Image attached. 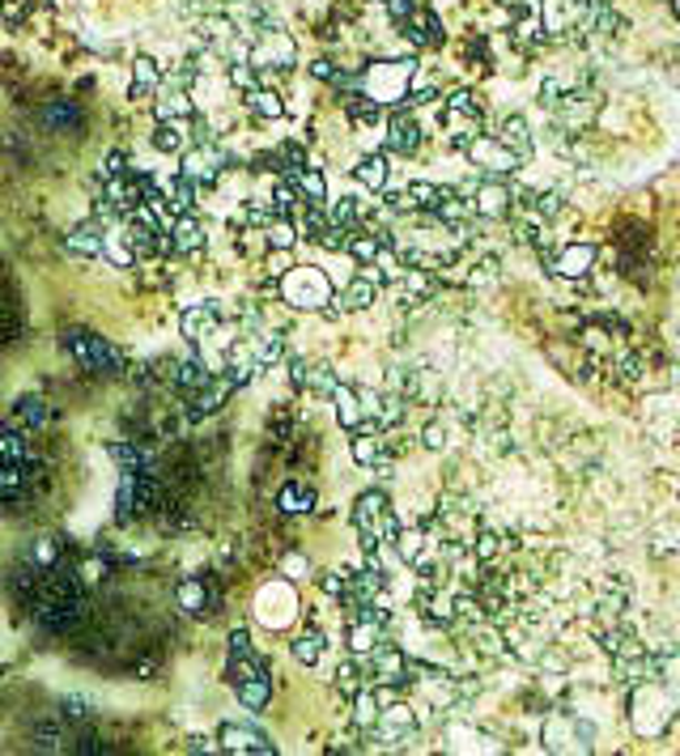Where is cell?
Listing matches in <instances>:
<instances>
[{
  "instance_id": "30",
  "label": "cell",
  "mask_w": 680,
  "mask_h": 756,
  "mask_svg": "<svg viewBox=\"0 0 680 756\" xmlns=\"http://www.w3.org/2000/svg\"><path fill=\"white\" fill-rule=\"evenodd\" d=\"M179 324H184V336H188V340H205V336L218 327V311H213V306H191V311H184Z\"/></svg>"
},
{
  "instance_id": "51",
  "label": "cell",
  "mask_w": 680,
  "mask_h": 756,
  "mask_svg": "<svg viewBox=\"0 0 680 756\" xmlns=\"http://www.w3.org/2000/svg\"><path fill=\"white\" fill-rule=\"evenodd\" d=\"M0 18H9L13 27L27 18V0H0Z\"/></svg>"
},
{
  "instance_id": "45",
  "label": "cell",
  "mask_w": 680,
  "mask_h": 756,
  "mask_svg": "<svg viewBox=\"0 0 680 756\" xmlns=\"http://www.w3.org/2000/svg\"><path fill=\"white\" fill-rule=\"evenodd\" d=\"M578 4H583V0H548V27L562 30V22H574Z\"/></svg>"
},
{
  "instance_id": "28",
  "label": "cell",
  "mask_w": 680,
  "mask_h": 756,
  "mask_svg": "<svg viewBox=\"0 0 680 756\" xmlns=\"http://www.w3.org/2000/svg\"><path fill=\"white\" fill-rule=\"evenodd\" d=\"M290 183L299 188L302 204H327V179L320 170H311V166H302L299 175H290Z\"/></svg>"
},
{
  "instance_id": "13",
  "label": "cell",
  "mask_w": 680,
  "mask_h": 756,
  "mask_svg": "<svg viewBox=\"0 0 680 756\" xmlns=\"http://www.w3.org/2000/svg\"><path fill=\"white\" fill-rule=\"evenodd\" d=\"M218 744L226 748V753H260V756L272 753L269 735H264V731H255V727H243V723H221Z\"/></svg>"
},
{
  "instance_id": "38",
  "label": "cell",
  "mask_w": 680,
  "mask_h": 756,
  "mask_svg": "<svg viewBox=\"0 0 680 756\" xmlns=\"http://www.w3.org/2000/svg\"><path fill=\"white\" fill-rule=\"evenodd\" d=\"M324 633H302L299 642H294V659H299L302 668H315L324 659Z\"/></svg>"
},
{
  "instance_id": "50",
  "label": "cell",
  "mask_w": 680,
  "mask_h": 756,
  "mask_svg": "<svg viewBox=\"0 0 680 756\" xmlns=\"http://www.w3.org/2000/svg\"><path fill=\"white\" fill-rule=\"evenodd\" d=\"M251 654V633L247 629H234L230 633V659H247Z\"/></svg>"
},
{
  "instance_id": "42",
  "label": "cell",
  "mask_w": 680,
  "mask_h": 756,
  "mask_svg": "<svg viewBox=\"0 0 680 756\" xmlns=\"http://www.w3.org/2000/svg\"><path fill=\"white\" fill-rule=\"evenodd\" d=\"M320 591L332 595V599H345L349 595V569H324L320 574Z\"/></svg>"
},
{
  "instance_id": "43",
  "label": "cell",
  "mask_w": 680,
  "mask_h": 756,
  "mask_svg": "<svg viewBox=\"0 0 680 756\" xmlns=\"http://www.w3.org/2000/svg\"><path fill=\"white\" fill-rule=\"evenodd\" d=\"M302 387H311V391H320V396H332L341 382H336V375H332V366H311Z\"/></svg>"
},
{
  "instance_id": "56",
  "label": "cell",
  "mask_w": 680,
  "mask_h": 756,
  "mask_svg": "<svg viewBox=\"0 0 680 756\" xmlns=\"http://www.w3.org/2000/svg\"><path fill=\"white\" fill-rule=\"evenodd\" d=\"M34 561H39V566H55V540L34 544Z\"/></svg>"
},
{
  "instance_id": "59",
  "label": "cell",
  "mask_w": 680,
  "mask_h": 756,
  "mask_svg": "<svg viewBox=\"0 0 680 756\" xmlns=\"http://www.w3.org/2000/svg\"><path fill=\"white\" fill-rule=\"evenodd\" d=\"M677 13H680V0H677Z\"/></svg>"
},
{
  "instance_id": "57",
  "label": "cell",
  "mask_w": 680,
  "mask_h": 756,
  "mask_svg": "<svg viewBox=\"0 0 680 756\" xmlns=\"http://www.w3.org/2000/svg\"><path fill=\"white\" fill-rule=\"evenodd\" d=\"M43 119H48V124H69V119H82V115H77V107H52Z\"/></svg>"
},
{
  "instance_id": "39",
  "label": "cell",
  "mask_w": 680,
  "mask_h": 756,
  "mask_svg": "<svg viewBox=\"0 0 680 756\" xmlns=\"http://www.w3.org/2000/svg\"><path fill=\"white\" fill-rule=\"evenodd\" d=\"M27 455V438L13 426H0V463H22Z\"/></svg>"
},
{
  "instance_id": "23",
  "label": "cell",
  "mask_w": 680,
  "mask_h": 756,
  "mask_svg": "<svg viewBox=\"0 0 680 756\" xmlns=\"http://www.w3.org/2000/svg\"><path fill=\"white\" fill-rule=\"evenodd\" d=\"M383 629L387 624L375 621V617H349V650L354 654H370L383 642Z\"/></svg>"
},
{
  "instance_id": "31",
  "label": "cell",
  "mask_w": 680,
  "mask_h": 756,
  "mask_svg": "<svg viewBox=\"0 0 680 756\" xmlns=\"http://www.w3.org/2000/svg\"><path fill=\"white\" fill-rule=\"evenodd\" d=\"M27 468L22 463H0V502H18V497H27Z\"/></svg>"
},
{
  "instance_id": "10",
  "label": "cell",
  "mask_w": 680,
  "mask_h": 756,
  "mask_svg": "<svg viewBox=\"0 0 680 756\" xmlns=\"http://www.w3.org/2000/svg\"><path fill=\"white\" fill-rule=\"evenodd\" d=\"M370 672H375L379 684H391V689L412 684V663H408L405 650L391 647V642H379V647L370 650Z\"/></svg>"
},
{
  "instance_id": "6",
  "label": "cell",
  "mask_w": 680,
  "mask_h": 756,
  "mask_svg": "<svg viewBox=\"0 0 680 756\" xmlns=\"http://www.w3.org/2000/svg\"><path fill=\"white\" fill-rule=\"evenodd\" d=\"M544 748H548V753H592V748H596V727L583 723L578 714L557 710V714H548V723H544Z\"/></svg>"
},
{
  "instance_id": "20",
  "label": "cell",
  "mask_w": 680,
  "mask_h": 756,
  "mask_svg": "<svg viewBox=\"0 0 680 756\" xmlns=\"http://www.w3.org/2000/svg\"><path fill=\"white\" fill-rule=\"evenodd\" d=\"M447 748L451 753H493L498 744H493L490 735H481L477 727H468V723H451L447 727Z\"/></svg>"
},
{
  "instance_id": "12",
  "label": "cell",
  "mask_w": 680,
  "mask_h": 756,
  "mask_svg": "<svg viewBox=\"0 0 680 756\" xmlns=\"http://www.w3.org/2000/svg\"><path fill=\"white\" fill-rule=\"evenodd\" d=\"M383 140L391 154H417L421 149V124L412 119V111H396L383 128Z\"/></svg>"
},
{
  "instance_id": "3",
  "label": "cell",
  "mask_w": 680,
  "mask_h": 756,
  "mask_svg": "<svg viewBox=\"0 0 680 756\" xmlns=\"http://www.w3.org/2000/svg\"><path fill=\"white\" fill-rule=\"evenodd\" d=\"M412 73H417V64H412V60H379V64H370V69H366V77H362V94H366V98H375L379 107H396V103H405L408 98Z\"/></svg>"
},
{
  "instance_id": "34",
  "label": "cell",
  "mask_w": 680,
  "mask_h": 756,
  "mask_svg": "<svg viewBox=\"0 0 680 756\" xmlns=\"http://www.w3.org/2000/svg\"><path fill=\"white\" fill-rule=\"evenodd\" d=\"M379 710H383L379 689H362V693L354 697V723L362 731H375V723H379Z\"/></svg>"
},
{
  "instance_id": "19",
  "label": "cell",
  "mask_w": 680,
  "mask_h": 756,
  "mask_svg": "<svg viewBox=\"0 0 680 756\" xmlns=\"http://www.w3.org/2000/svg\"><path fill=\"white\" fill-rule=\"evenodd\" d=\"M69 251H77V255H90V260H98L103 251H107V230L98 225V221H82L73 234H69Z\"/></svg>"
},
{
  "instance_id": "4",
  "label": "cell",
  "mask_w": 680,
  "mask_h": 756,
  "mask_svg": "<svg viewBox=\"0 0 680 756\" xmlns=\"http://www.w3.org/2000/svg\"><path fill=\"white\" fill-rule=\"evenodd\" d=\"M281 297L294 306V311H324L332 302V276L315 264H299L281 276Z\"/></svg>"
},
{
  "instance_id": "16",
  "label": "cell",
  "mask_w": 680,
  "mask_h": 756,
  "mask_svg": "<svg viewBox=\"0 0 680 756\" xmlns=\"http://www.w3.org/2000/svg\"><path fill=\"white\" fill-rule=\"evenodd\" d=\"M511 200H515V196H511V188H506L502 179H485V183L477 188L472 213L490 217V221H493V217H506V213H511Z\"/></svg>"
},
{
  "instance_id": "37",
  "label": "cell",
  "mask_w": 680,
  "mask_h": 756,
  "mask_svg": "<svg viewBox=\"0 0 680 756\" xmlns=\"http://www.w3.org/2000/svg\"><path fill=\"white\" fill-rule=\"evenodd\" d=\"M294 243H299V221H290V217H272L269 221V246L290 251Z\"/></svg>"
},
{
  "instance_id": "22",
  "label": "cell",
  "mask_w": 680,
  "mask_h": 756,
  "mask_svg": "<svg viewBox=\"0 0 680 756\" xmlns=\"http://www.w3.org/2000/svg\"><path fill=\"white\" fill-rule=\"evenodd\" d=\"M200 243H205V225H200L191 213H179L175 221H170V246H175L179 255L200 251Z\"/></svg>"
},
{
  "instance_id": "21",
  "label": "cell",
  "mask_w": 680,
  "mask_h": 756,
  "mask_svg": "<svg viewBox=\"0 0 680 756\" xmlns=\"http://www.w3.org/2000/svg\"><path fill=\"white\" fill-rule=\"evenodd\" d=\"M191 136H188V119H158L154 128V149L163 154H188Z\"/></svg>"
},
{
  "instance_id": "14",
  "label": "cell",
  "mask_w": 680,
  "mask_h": 756,
  "mask_svg": "<svg viewBox=\"0 0 680 756\" xmlns=\"http://www.w3.org/2000/svg\"><path fill=\"white\" fill-rule=\"evenodd\" d=\"M221 166H226V154H221V149H213L209 140H200L196 149H188V154H184V175H188L191 183H213Z\"/></svg>"
},
{
  "instance_id": "11",
  "label": "cell",
  "mask_w": 680,
  "mask_h": 756,
  "mask_svg": "<svg viewBox=\"0 0 680 756\" xmlns=\"http://www.w3.org/2000/svg\"><path fill=\"white\" fill-rule=\"evenodd\" d=\"M548 269L553 276H566V281H578V276H587V272L596 269V246L592 243H571L562 246L553 260H548Z\"/></svg>"
},
{
  "instance_id": "53",
  "label": "cell",
  "mask_w": 680,
  "mask_h": 756,
  "mask_svg": "<svg viewBox=\"0 0 680 756\" xmlns=\"http://www.w3.org/2000/svg\"><path fill=\"white\" fill-rule=\"evenodd\" d=\"M230 82L251 94V90H255V73H251V69H243V64H230Z\"/></svg>"
},
{
  "instance_id": "1",
  "label": "cell",
  "mask_w": 680,
  "mask_h": 756,
  "mask_svg": "<svg viewBox=\"0 0 680 756\" xmlns=\"http://www.w3.org/2000/svg\"><path fill=\"white\" fill-rule=\"evenodd\" d=\"M680 710V697L672 689H663L659 680H638L634 693H629V727L638 735H663L672 714Z\"/></svg>"
},
{
  "instance_id": "35",
  "label": "cell",
  "mask_w": 680,
  "mask_h": 756,
  "mask_svg": "<svg viewBox=\"0 0 680 756\" xmlns=\"http://www.w3.org/2000/svg\"><path fill=\"white\" fill-rule=\"evenodd\" d=\"M498 140H502V145H511L519 158H523V154L532 149V128H527V119H523V115H511V119L502 124Z\"/></svg>"
},
{
  "instance_id": "15",
  "label": "cell",
  "mask_w": 680,
  "mask_h": 756,
  "mask_svg": "<svg viewBox=\"0 0 680 756\" xmlns=\"http://www.w3.org/2000/svg\"><path fill=\"white\" fill-rule=\"evenodd\" d=\"M387 744H396V739H408L412 731H417V714H412V705L405 702H387L379 710V723H375Z\"/></svg>"
},
{
  "instance_id": "47",
  "label": "cell",
  "mask_w": 680,
  "mask_h": 756,
  "mask_svg": "<svg viewBox=\"0 0 680 756\" xmlns=\"http://www.w3.org/2000/svg\"><path fill=\"white\" fill-rule=\"evenodd\" d=\"M18 412H22V421H27V426H34V430L48 421V405H43V400H34V396H27V400L18 405Z\"/></svg>"
},
{
  "instance_id": "49",
  "label": "cell",
  "mask_w": 680,
  "mask_h": 756,
  "mask_svg": "<svg viewBox=\"0 0 680 756\" xmlns=\"http://www.w3.org/2000/svg\"><path fill=\"white\" fill-rule=\"evenodd\" d=\"M557 213H562V196H557V191H544L541 200H536V217L548 221V217H557Z\"/></svg>"
},
{
  "instance_id": "25",
  "label": "cell",
  "mask_w": 680,
  "mask_h": 756,
  "mask_svg": "<svg viewBox=\"0 0 680 756\" xmlns=\"http://www.w3.org/2000/svg\"><path fill=\"white\" fill-rule=\"evenodd\" d=\"M163 85V64L154 55H136L133 60V98H149Z\"/></svg>"
},
{
  "instance_id": "8",
  "label": "cell",
  "mask_w": 680,
  "mask_h": 756,
  "mask_svg": "<svg viewBox=\"0 0 680 756\" xmlns=\"http://www.w3.org/2000/svg\"><path fill=\"white\" fill-rule=\"evenodd\" d=\"M64 345H69V353L82 361L90 375H111V370H119V353L111 349L103 336H94V332H69Z\"/></svg>"
},
{
  "instance_id": "32",
  "label": "cell",
  "mask_w": 680,
  "mask_h": 756,
  "mask_svg": "<svg viewBox=\"0 0 680 756\" xmlns=\"http://www.w3.org/2000/svg\"><path fill=\"white\" fill-rule=\"evenodd\" d=\"M179 603H184V612H188V617H205V612H209V603H213V591H209L200 578H188V582L179 587Z\"/></svg>"
},
{
  "instance_id": "27",
  "label": "cell",
  "mask_w": 680,
  "mask_h": 756,
  "mask_svg": "<svg viewBox=\"0 0 680 756\" xmlns=\"http://www.w3.org/2000/svg\"><path fill=\"white\" fill-rule=\"evenodd\" d=\"M357 183L366 191H383L387 188V175H391V166H387V154H366L362 162L354 166Z\"/></svg>"
},
{
  "instance_id": "36",
  "label": "cell",
  "mask_w": 680,
  "mask_h": 756,
  "mask_svg": "<svg viewBox=\"0 0 680 756\" xmlns=\"http://www.w3.org/2000/svg\"><path fill=\"white\" fill-rule=\"evenodd\" d=\"M247 107L255 111L260 119H281V115H285L281 94H272V90H251V94H247Z\"/></svg>"
},
{
  "instance_id": "41",
  "label": "cell",
  "mask_w": 680,
  "mask_h": 756,
  "mask_svg": "<svg viewBox=\"0 0 680 756\" xmlns=\"http://www.w3.org/2000/svg\"><path fill=\"white\" fill-rule=\"evenodd\" d=\"M408 191V200H412V209H421V213H435L438 196H442V188L438 183H412Z\"/></svg>"
},
{
  "instance_id": "54",
  "label": "cell",
  "mask_w": 680,
  "mask_h": 756,
  "mask_svg": "<svg viewBox=\"0 0 680 756\" xmlns=\"http://www.w3.org/2000/svg\"><path fill=\"white\" fill-rule=\"evenodd\" d=\"M290 269H294V264H290V251H276V246H272V255H269V272H272V276H285Z\"/></svg>"
},
{
  "instance_id": "18",
  "label": "cell",
  "mask_w": 680,
  "mask_h": 756,
  "mask_svg": "<svg viewBox=\"0 0 680 756\" xmlns=\"http://www.w3.org/2000/svg\"><path fill=\"white\" fill-rule=\"evenodd\" d=\"M391 544H396V557H400L405 566H421V561L430 557V536H426L421 527H400Z\"/></svg>"
},
{
  "instance_id": "48",
  "label": "cell",
  "mask_w": 680,
  "mask_h": 756,
  "mask_svg": "<svg viewBox=\"0 0 680 756\" xmlns=\"http://www.w3.org/2000/svg\"><path fill=\"white\" fill-rule=\"evenodd\" d=\"M498 548H502V540H498L493 532H481V536H477V544H472V553H477V561H485V566H490L493 557H498Z\"/></svg>"
},
{
  "instance_id": "2",
  "label": "cell",
  "mask_w": 680,
  "mask_h": 756,
  "mask_svg": "<svg viewBox=\"0 0 680 756\" xmlns=\"http://www.w3.org/2000/svg\"><path fill=\"white\" fill-rule=\"evenodd\" d=\"M354 527H357V544H362L366 561L379 557L383 544L396 540V532H400V523H396V514H391V506H387V497H383L379 489H370V493L357 497Z\"/></svg>"
},
{
  "instance_id": "17",
  "label": "cell",
  "mask_w": 680,
  "mask_h": 756,
  "mask_svg": "<svg viewBox=\"0 0 680 756\" xmlns=\"http://www.w3.org/2000/svg\"><path fill=\"white\" fill-rule=\"evenodd\" d=\"M332 405H336V421H341L345 430H362V426H366L362 391H354V387H336V391H332Z\"/></svg>"
},
{
  "instance_id": "40",
  "label": "cell",
  "mask_w": 680,
  "mask_h": 756,
  "mask_svg": "<svg viewBox=\"0 0 680 756\" xmlns=\"http://www.w3.org/2000/svg\"><path fill=\"white\" fill-rule=\"evenodd\" d=\"M336 689H341L345 697H357V693L366 689V680H362V668H357V663H341V668H336Z\"/></svg>"
},
{
  "instance_id": "33",
  "label": "cell",
  "mask_w": 680,
  "mask_h": 756,
  "mask_svg": "<svg viewBox=\"0 0 680 756\" xmlns=\"http://www.w3.org/2000/svg\"><path fill=\"white\" fill-rule=\"evenodd\" d=\"M276 506L285 514H306V511H315V489L311 485H285L281 493H276Z\"/></svg>"
},
{
  "instance_id": "5",
  "label": "cell",
  "mask_w": 680,
  "mask_h": 756,
  "mask_svg": "<svg viewBox=\"0 0 680 756\" xmlns=\"http://www.w3.org/2000/svg\"><path fill=\"white\" fill-rule=\"evenodd\" d=\"M255 621L264 629H290L299 621V591L290 578H276V582H264L255 591Z\"/></svg>"
},
{
  "instance_id": "55",
  "label": "cell",
  "mask_w": 680,
  "mask_h": 756,
  "mask_svg": "<svg viewBox=\"0 0 680 756\" xmlns=\"http://www.w3.org/2000/svg\"><path fill=\"white\" fill-rule=\"evenodd\" d=\"M421 442H426L430 451H442V447H447V430H442V426H426V433H421Z\"/></svg>"
},
{
  "instance_id": "58",
  "label": "cell",
  "mask_w": 680,
  "mask_h": 756,
  "mask_svg": "<svg viewBox=\"0 0 680 756\" xmlns=\"http://www.w3.org/2000/svg\"><path fill=\"white\" fill-rule=\"evenodd\" d=\"M98 578H103V561H90L85 566V582H98Z\"/></svg>"
},
{
  "instance_id": "44",
  "label": "cell",
  "mask_w": 680,
  "mask_h": 756,
  "mask_svg": "<svg viewBox=\"0 0 680 756\" xmlns=\"http://www.w3.org/2000/svg\"><path fill=\"white\" fill-rule=\"evenodd\" d=\"M362 217H366V209H362L357 200H349V196H345V200H341V204L332 209V221H336V225H345L349 234L357 230V221H362Z\"/></svg>"
},
{
  "instance_id": "29",
  "label": "cell",
  "mask_w": 680,
  "mask_h": 756,
  "mask_svg": "<svg viewBox=\"0 0 680 756\" xmlns=\"http://www.w3.org/2000/svg\"><path fill=\"white\" fill-rule=\"evenodd\" d=\"M234 689H239V702H243L247 710H264L269 697H272V684H269V675L264 672L247 675V680H239Z\"/></svg>"
},
{
  "instance_id": "24",
  "label": "cell",
  "mask_w": 680,
  "mask_h": 756,
  "mask_svg": "<svg viewBox=\"0 0 680 756\" xmlns=\"http://www.w3.org/2000/svg\"><path fill=\"white\" fill-rule=\"evenodd\" d=\"M435 217L442 225H451V230H463V221L472 217V204L463 200V191L442 188V196H438V204H435Z\"/></svg>"
},
{
  "instance_id": "9",
  "label": "cell",
  "mask_w": 680,
  "mask_h": 756,
  "mask_svg": "<svg viewBox=\"0 0 680 756\" xmlns=\"http://www.w3.org/2000/svg\"><path fill=\"white\" fill-rule=\"evenodd\" d=\"M260 39L251 43V64L255 69H290L294 60H299V48H294V39L285 34V30H276V27H264V30H255Z\"/></svg>"
},
{
  "instance_id": "26",
  "label": "cell",
  "mask_w": 680,
  "mask_h": 756,
  "mask_svg": "<svg viewBox=\"0 0 680 756\" xmlns=\"http://www.w3.org/2000/svg\"><path fill=\"white\" fill-rule=\"evenodd\" d=\"M375 294H379V281H375V272L354 276V281L345 285V294H341V311H366V306H375Z\"/></svg>"
},
{
  "instance_id": "52",
  "label": "cell",
  "mask_w": 680,
  "mask_h": 756,
  "mask_svg": "<svg viewBox=\"0 0 680 756\" xmlns=\"http://www.w3.org/2000/svg\"><path fill=\"white\" fill-rule=\"evenodd\" d=\"M306 557H302V553H290V557H285V561H281V574H285V578H302V574H306Z\"/></svg>"
},
{
  "instance_id": "7",
  "label": "cell",
  "mask_w": 680,
  "mask_h": 756,
  "mask_svg": "<svg viewBox=\"0 0 680 756\" xmlns=\"http://www.w3.org/2000/svg\"><path fill=\"white\" fill-rule=\"evenodd\" d=\"M468 158H472V166H477L485 179H511L519 170V154L511 145H502L498 136H477V140L468 145Z\"/></svg>"
},
{
  "instance_id": "46",
  "label": "cell",
  "mask_w": 680,
  "mask_h": 756,
  "mask_svg": "<svg viewBox=\"0 0 680 756\" xmlns=\"http://www.w3.org/2000/svg\"><path fill=\"white\" fill-rule=\"evenodd\" d=\"M107 455H111L115 463H119V472H140V463H145V455H136L133 447H119V442L111 447Z\"/></svg>"
}]
</instances>
